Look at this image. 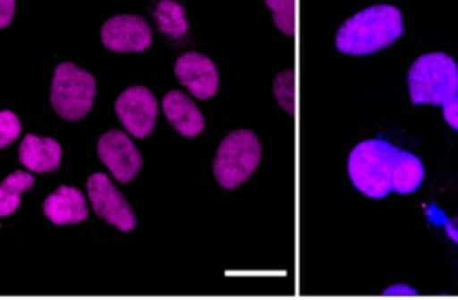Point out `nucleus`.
Segmentation results:
<instances>
[{"instance_id": "obj_1", "label": "nucleus", "mask_w": 458, "mask_h": 300, "mask_svg": "<svg viewBox=\"0 0 458 300\" xmlns=\"http://www.w3.org/2000/svg\"><path fill=\"white\" fill-rule=\"evenodd\" d=\"M403 33L401 12L390 4H377L344 22L336 35V47L344 55L365 56L392 46Z\"/></svg>"}, {"instance_id": "obj_2", "label": "nucleus", "mask_w": 458, "mask_h": 300, "mask_svg": "<svg viewBox=\"0 0 458 300\" xmlns=\"http://www.w3.org/2000/svg\"><path fill=\"white\" fill-rule=\"evenodd\" d=\"M399 148L381 139L360 142L349 155V178L365 196L381 200L392 193Z\"/></svg>"}, {"instance_id": "obj_3", "label": "nucleus", "mask_w": 458, "mask_h": 300, "mask_svg": "<svg viewBox=\"0 0 458 300\" xmlns=\"http://www.w3.org/2000/svg\"><path fill=\"white\" fill-rule=\"evenodd\" d=\"M408 94L413 105H444L458 94V65L444 53L419 56L408 71Z\"/></svg>"}, {"instance_id": "obj_4", "label": "nucleus", "mask_w": 458, "mask_h": 300, "mask_svg": "<svg viewBox=\"0 0 458 300\" xmlns=\"http://www.w3.org/2000/svg\"><path fill=\"white\" fill-rule=\"evenodd\" d=\"M261 142L250 130L228 133L214 159V176L223 189H238L258 169L261 162Z\"/></svg>"}, {"instance_id": "obj_5", "label": "nucleus", "mask_w": 458, "mask_h": 300, "mask_svg": "<svg viewBox=\"0 0 458 300\" xmlns=\"http://www.w3.org/2000/svg\"><path fill=\"white\" fill-rule=\"evenodd\" d=\"M96 80L89 71L74 64H62L55 71L51 103L55 112L65 121L83 119L94 107Z\"/></svg>"}, {"instance_id": "obj_6", "label": "nucleus", "mask_w": 458, "mask_h": 300, "mask_svg": "<svg viewBox=\"0 0 458 300\" xmlns=\"http://www.w3.org/2000/svg\"><path fill=\"white\" fill-rule=\"evenodd\" d=\"M87 191L96 214L115 225L121 232H130L137 225L135 212L105 173H94L87 180Z\"/></svg>"}, {"instance_id": "obj_7", "label": "nucleus", "mask_w": 458, "mask_h": 300, "mask_svg": "<svg viewBox=\"0 0 458 300\" xmlns=\"http://www.w3.org/2000/svg\"><path fill=\"white\" fill-rule=\"evenodd\" d=\"M115 114L130 135L144 139L155 130L158 103L149 89L130 87L117 98Z\"/></svg>"}, {"instance_id": "obj_8", "label": "nucleus", "mask_w": 458, "mask_h": 300, "mask_svg": "<svg viewBox=\"0 0 458 300\" xmlns=\"http://www.w3.org/2000/svg\"><path fill=\"white\" fill-rule=\"evenodd\" d=\"M98 155L117 182H131L142 169V155L131 139L119 130L106 132L98 142Z\"/></svg>"}, {"instance_id": "obj_9", "label": "nucleus", "mask_w": 458, "mask_h": 300, "mask_svg": "<svg viewBox=\"0 0 458 300\" xmlns=\"http://www.w3.org/2000/svg\"><path fill=\"white\" fill-rule=\"evenodd\" d=\"M101 40L106 49L115 53H142L151 47L153 35L142 17L119 15L103 26Z\"/></svg>"}, {"instance_id": "obj_10", "label": "nucleus", "mask_w": 458, "mask_h": 300, "mask_svg": "<svg viewBox=\"0 0 458 300\" xmlns=\"http://www.w3.org/2000/svg\"><path fill=\"white\" fill-rule=\"evenodd\" d=\"M174 74L196 99H210L219 89V76L214 62L199 53L180 56L174 65Z\"/></svg>"}, {"instance_id": "obj_11", "label": "nucleus", "mask_w": 458, "mask_h": 300, "mask_svg": "<svg viewBox=\"0 0 458 300\" xmlns=\"http://www.w3.org/2000/svg\"><path fill=\"white\" fill-rule=\"evenodd\" d=\"M44 212L55 225H74L89 218L85 194L76 187L62 185L44 201Z\"/></svg>"}, {"instance_id": "obj_12", "label": "nucleus", "mask_w": 458, "mask_h": 300, "mask_svg": "<svg viewBox=\"0 0 458 300\" xmlns=\"http://www.w3.org/2000/svg\"><path fill=\"white\" fill-rule=\"evenodd\" d=\"M162 110L171 126L183 137H196L205 128V117L196 103L183 92L173 90L165 94Z\"/></svg>"}, {"instance_id": "obj_13", "label": "nucleus", "mask_w": 458, "mask_h": 300, "mask_svg": "<svg viewBox=\"0 0 458 300\" xmlns=\"http://www.w3.org/2000/svg\"><path fill=\"white\" fill-rule=\"evenodd\" d=\"M19 159L33 173H53L60 167L62 146L55 139L30 133L21 144Z\"/></svg>"}, {"instance_id": "obj_14", "label": "nucleus", "mask_w": 458, "mask_h": 300, "mask_svg": "<svg viewBox=\"0 0 458 300\" xmlns=\"http://www.w3.org/2000/svg\"><path fill=\"white\" fill-rule=\"evenodd\" d=\"M424 175H426V171H424L422 160L419 157H415L413 153L401 150L399 157H397L392 191H395L397 194H411L424 182Z\"/></svg>"}, {"instance_id": "obj_15", "label": "nucleus", "mask_w": 458, "mask_h": 300, "mask_svg": "<svg viewBox=\"0 0 458 300\" xmlns=\"http://www.w3.org/2000/svg\"><path fill=\"white\" fill-rule=\"evenodd\" d=\"M35 185V176L26 171L12 173L3 184H0V218L13 214L19 205L22 193Z\"/></svg>"}, {"instance_id": "obj_16", "label": "nucleus", "mask_w": 458, "mask_h": 300, "mask_svg": "<svg viewBox=\"0 0 458 300\" xmlns=\"http://www.w3.org/2000/svg\"><path fill=\"white\" fill-rule=\"evenodd\" d=\"M155 19L160 31L173 39H182L189 31L187 13L183 6H180L174 0H162L158 8L155 10Z\"/></svg>"}, {"instance_id": "obj_17", "label": "nucleus", "mask_w": 458, "mask_h": 300, "mask_svg": "<svg viewBox=\"0 0 458 300\" xmlns=\"http://www.w3.org/2000/svg\"><path fill=\"white\" fill-rule=\"evenodd\" d=\"M274 13V22L279 31L288 37L297 33V0H265Z\"/></svg>"}, {"instance_id": "obj_18", "label": "nucleus", "mask_w": 458, "mask_h": 300, "mask_svg": "<svg viewBox=\"0 0 458 300\" xmlns=\"http://www.w3.org/2000/svg\"><path fill=\"white\" fill-rule=\"evenodd\" d=\"M276 98L283 108L288 110L290 116H295V73L286 71L276 80Z\"/></svg>"}, {"instance_id": "obj_19", "label": "nucleus", "mask_w": 458, "mask_h": 300, "mask_svg": "<svg viewBox=\"0 0 458 300\" xmlns=\"http://www.w3.org/2000/svg\"><path fill=\"white\" fill-rule=\"evenodd\" d=\"M22 124L12 110H3L0 112V150L10 146L21 137Z\"/></svg>"}, {"instance_id": "obj_20", "label": "nucleus", "mask_w": 458, "mask_h": 300, "mask_svg": "<svg viewBox=\"0 0 458 300\" xmlns=\"http://www.w3.org/2000/svg\"><path fill=\"white\" fill-rule=\"evenodd\" d=\"M442 114H444L445 123H447L454 132H458V94L453 96L451 99H447V101L442 105Z\"/></svg>"}, {"instance_id": "obj_21", "label": "nucleus", "mask_w": 458, "mask_h": 300, "mask_svg": "<svg viewBox=\"0 0 458 300\" xmlns=\"http://www.w3.org/2000/svg\"><path fill=\"white\" fill-rule=\"evenodd\" d=\"M17 10V0H0V30L12 24Z\"/></svg>"}, {"instance_id": "obj_22", "label": "nucleus", "mask_w": 458, "mask_h": 300, "mask_svg": "<svg viewBox=\"0 0 458 300\" xmlns=\"http://www.w3.org/2000/svg\"><path fill=\"white\" fill-rule=\"evenodd\" d=\"M440 221H442V225H444V228H445L447 236H449V237L458 244V223H451V221H447L445 218H442Z\"/></svg>"}, {"instance_id": "obj_23", "label": "nucleus", "mask_w": 458, "mask_h": 300, "mask_svg": "<svg viewBox=\"0 0 458 300\" xmlns=\"http://www.w3.org/2000/svg\"><path fill=\"white\" fill-rule=\"evenodd\" d=\"M399 295V293H403V295H415L417 291H413L410 286H392V287H388L386 291H385V295Z\"/></svg>"}]
</instances>
